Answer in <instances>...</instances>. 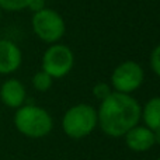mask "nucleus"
<instances>
[{"label": "nucleus", "mask_w": 160, "mask_h": 160, "mask_svg": "<svg viewBox=\"0 0 160 160\" xmlns=\"http://www.w3.org/2000/svg\"><path fill=\"white\" fill-rule=\"evenodd\" d=\"M142 108L131 94L112 91L104 98L97 111L98 127L111 138L124 136L129 129L139 124Z\"/></svg>", "instance_id": "1"}, {"label": "nucleus", "mask_w": 160, "mask_h": 160, "mask_svg": "<svg viewBox=\"0 0 160 160\" xmlns=\"http://www.w3.org/2000/svg\"><path fill=\"white\" fill-rule=\"evenodd\" d=\"M17 131L27 138L39 139L52 131L53 121L47 110L37 105H21L14 115Z\"/></svg>", "instance_id": "2"}, {"label": "nucleus", "mask_w": 160, "mask_h": 160, "mask_svg": "<svg viewBox=\"0 0 160 160\" xmlns=\"http://www.w3.org/2000/svg\"><path fill=\"white\" fill-rule=\"evenodd\" d=\"M98 125L97 111L88 104H76L65 112L62 128L72 139H82L88 136Z\"/></svg>", "instance_id": "3"}, {"label": "nucleus", "mask_w": 160, "mask_h": 160, "mask_svg": "<svg viewBox=\"0 0 160 160\" xmlns=\"http://www.w3.org/2000/svg\"><path fill=\"white\" fill-rule=\"evenodd\" d=\"M32 30L39 39L48 44H55L65 35L66 25L58 11L52 8H42L34 13Z\"/></svg>", "instance_id": "4"}, {"label": "nucleus", "mask_w": 160, "mask_h": 160, "mask_svg": "<svg viewBox=\"0 0 160 160\" xmlns=\"http://www.w3.org/2000/svg\"><path fill=\"white\" fill-rule=\"evenodd\" d=\"M75 65V55L69 47L63 44H53L45 51L42 56V70L52 79L65 78Z\"/></svg>", "instance_id": "5"}, {"label": "nucleus", "mask_w": 160, "mask_h": 160, "mask_svg": "<svg viewBox=\"0 0 160 160\" xmlns=\"http://www.w3.org/2000/svg\"><path fill=\"white\" fill-rule=\"evenodd\" d=\"M143 79L145 73L141 65L133 61H127L114 69L111 75V84L115 91L131 94L141 87Z\"/></svg>", "instance_id": "6"}, {"label": "nucleus", "mask_w": 160, "mask_h": 160, "mask_svg": "<svg viewBox=\"0 0 160 160\" xmlns=\"http://www.w3.org/2000/svg\"><path fill=\"white\" fill-rule=\"evenodd\" d=\"M22 62L21 49L10 39H0V75L16 72Z\"/></svg>", "instance_id": "7"}, {"label": "nucleus", "mask_w": 160, "mask_h": 160, "mask_svg": "<svg viewBox=\"0 0 160 160\" xmlns=\"http://www.w3.org/2000/svg\"><path fill=\"white\" fill-rule=\"evenodd\" d=\"M125 143L133 152H148L155 146V133L148 127L136 125L124 135Z\"/></svg>", "instance_id": "8"}, {"label": "nucleus", "mask_w": 160, "mask_h": 160, "mask_svg": "<svg viewBox=\"0 0 160 160\" xmlns=\"http://www.w3.org/2000/svg\"><path fill=\"white\" fill-rule=\"evenodd\" d=\"M25 87L20 80L8 79L0 87V98L10 108H20L25 101Z\"/></svg>", "instance_id": "9"}, {"label": "nucleus", "mask_w": 160, "mask_h": 160, "mask_svg": "<svg viewBox=\"0 0 160 160\" xmlns=\"http://www.w3.org/2000/svg\"><path fill=\"white\" fill-rule=\"evenodd\" d=\"M142 118L149 129L160 131V97H153L145 104L142 110Z\"/></svg>", "instance_id": "10"}, {"label": "nucleus", "mask_w": 160, "mask_h": 160, "mask_svg": "<svg viewBox=\"0 0 160 160\" xmlns=\"http://www.w3.org/2000/svg\"><path fill=\"white\" fill-rule=\"evenodd\" d=\"M52 78L48 75L47 72L41 70V72H37L32 78V86L35 90L38 91H48L51 87H52Z\"/></svg>", "instance_id": "11"}, {"label": "nucleus", "mask_w": 160, "mask_h": 160, "mask_svg": "<svg viewBox=\"0 0 160 160\" xmlns=\"http://www.w3.org/2000/svg\"><path fill=\"white\" fill-rule=\"evenodd\" d=\"M31 0H0V8L6 11H21L28 8Z\"/></svg>", "instance_id": "12"}, {"label": "nucleus", "mask_w": 160, "mask_h": 160, "mask_svg": "<svg viewBox=\"0 0 160 160\" xmlns=\"http://www.w3.org/2000/svg\"><path fill=\"white\" fill-rule=\"evenodd\" d=\"M111 93H112V90H111V87L107 84V83H97V84L93 87V96L96 97V98H98L100 101L107 98Z\"/></svg>", "instance_id": "13"}, {"label": "nucleus", "mask_w": 160, "mask_h": 160, "mask_svg": "<svg viewBox=\"0 0 160 160\" xmlns=\"http://www.w3.org/2000/svg\"><path fill=\"white\" fill-rule=\"evenodd\" d=\"M150 66L153 72L160 78V45H158L150 53Z\"/></svg>", "instance_id": "14"}, {"label": "nucleus", "mask_w": 160, "mask_h": 160, "mask_svg": "<svg viewBox=\"0 0 160 160\" xmlns=\"http://www.w3.org/2000/svg\"><path fill=\"white\" fill-rule=\"evenodd\" d=\"M28 8H30V10H32L34 13H37V11L45 8V0H31Z\"/></svg>", "instance_id": "15"}, {"label": "nucleus", "mask_w": 160, "mask_h": 160, "mask_svg": "<svg viewBox=\"0 0 160 160\" xmlns=\"http://www.w3.org/2000/svg\"><path fill=\"white\" fill-rule=\"evenodd\" d=\"M155 145H160V131H155Z\"/></svg>", "instance_id": "16"}, {"label": "nucleus", "mask_w": 160, "mask_h": 160, "mask_svg": "<svg viewBox=\"0 0 160 160\" xmlns=\"http://www.w3.org/2000/svg\"><path fill=\"white\" fill-rule=\"evenodd\" d=\"M0 18H2V8H0Z\"/></svg>", "instance_id": "17"}, {"label": "nucleus", "mask_w": 160, "mask_h": 160, "mask_svg": "<svg viewBox=\"0 0 160 160\" xmlns=\"http://www.w3.org/2000/svg\"><path fill=\"white\" fill-rule=\"evenodd\" d=\"M156 160H160V158H158V159H156Z\"/></svg>", "instance_id": "18"}]
</instances>
